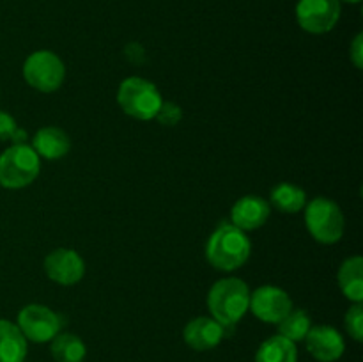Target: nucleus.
Masks as SVG:
<instances>
[{
	"label": "nucleus",
	"mask_w": 363,
	"mask_h": 362,
	"mask_svg": "<svg viewBox=\"0 0 363 362\" xmlns=\"http://www.w3.org/2000/svg\"><path fill=\"white\" fill-rule=\"evenodd\" d=\"M250 240L245 231L238 229L233 224H220L209 238L206 258L216 270L233 272L245 265L250 256Z\"/></svg>",
	"instance_id": "obj_1"
},
{
	"label": "nucleus",
	"mask_w": 363,
	"mask_h": 362,
	"mask_svg": "<svg viewBox=\"0 0 363 362\" xmlns=\"http://www.w3.org/2000/svg\"><path fill=\"white\" fill-rule=\"evenodd\" d=\"M208 305L213 318L222 327H233L247 314L250 305V290L236 277L222 279L211 287Z\"/></svg>",
	"instance_id": "obj_2"
},
{
	"label": "nucleus",
	"mask_w": 363,
	"mask_h": 362,
	"mask_svg": "<svg viewBox=\"0 0 363 362\" xmlns=\"http://www.w3.org/2000/svg\"><path fill=\"white\" fill-rule=\"evenodd\" d=\"M117 102L128 116L138 121H149L155 119L163 99L155 84L145 78L130 77L119 85Z\"/></svg>",
	"instance_id": "obj_3"
},
{
	"label": "nucleus",
	"mask_w": 363,
	"mask_h": 362,
	"mask_svg": "<svg viewBox=\"0 0 363 362\" xmlns=\"http://www.w3.org/2000/svg\"><path fill=\"white\" fill-rule=\"evenodd\" d=\"M39 156L30 146L14 144L0 155V185L4 188H23L39 174Z\"/></svg>",
	"instance_id": "obj_4"
},
{
	"label": "nucleus",
	"mask_w": 363,
	"mask_h": 362,
	"mask_svg": "<svg viewBox=\"0 0 363 362\" xmlns=\"http://www.w3.org/2000/svg\"><path fill=\"white\" fill-rule=\"evenodd\" d=\"M305 224L319 243H337L344 234V215L339 204L325 197L308 202L305 209Z\"/></svg>",
	"instance_id": "obj_5"
},
{
	"label": "nucleus",
	"mask_w": 363,
	"mask_h": 362,
	"mask_svg": "<svg viewBox=\"0 0 363 362\" xmlns=\"http://www.w3.org/2000/svg\"><path fill=\"white\" fill-rule=\"evenodd\" d=\"M23 77L34 89L41 92H53L62 85L66 67L62 60L50 50L30 53L23 64Z\"/></svg>",
	"instance_id": "obj_6"
},
{
	"label": "nucleus",
	"mask_w": 363,
	"mask_h": 362,
	"mask_svg": "<svg viewBox=\"0 0 363 362\" xmlns=\"http://www.w3.org/2000/svg\"><path fill=\"white\" fill-rule=\"evenodd\" d=\"M18 329L21 330L25 339L48 343L62 329V318L46 305L30 304L18 314Z\"/></svg>",
	"instance_id": "obj_7"
},
{
	"label": "nucleus",
	"mask_w": 363,
	"mask_h": 362,
	"mask_svg": "<svg viewBox=\"0 0 363 362\" xmlns=\"http://www.w3.org/2000/svg\"><path fill=\"white\" fill-rule=\"evenodd\" d=\"M298 23L311 34H325L340 18V0H298Z\"/></svg>",
	"instance_id": "obj_8"
},
{
	"label": "nucleus",
	"mask_w": 363,
	"mask_h": 362,
	"mask_svg": "<svg viewBox=\"0 0 363 362\" xmlns=\"http://www.w3.org/2000/svg\"><path fill=\"white\" fill-rule=\"evenodd\" d=\"M255 316L266 323H279L293 311L289 295L275 286H262L250 295V305Z\"/></svg>",
	"instance_id": "obj_9"
},
{
	"label": "nucleus",
	"mask_w": 363,
	"mask_h": 362,
	"mask_svg": "<svg viewBox=\"0 0 363 362\" xmlns=\"http://www.w3.org/2000/svg\"><path fill=\"white\" fill-rule=\"evenodd\" d=\"M45 272L57 284L73 286L84 277L85 265L84 259L73 248H57L46 256Z\"/></svg>",
	"instance_id": "obj_10"
},
{
	"label": "nucleus",
	"mask_w": 363,
	"mask_h": 362,
	"mask_svg": "<svg viewBox=\"0 0 363 362\" xmlns=\"http://www.w3.org/2000/svg\"><path fill=\"white\" fill-rule=\"evenodd\" d=\"M307 350L315 361L319 362H335L342 357L344 344L342 336L333 327L319 325L311 327L308 334L305 336Z\"/></svg>",
	"instance_id": "obj_11"
},
{
	"label": "nucleus",
	"mask_w": 363,
	"mask_h": 362,
	"mask_svg": "<svg viewBox=\"0 0 363 362\" xmlns=\"http://www.w3.org/2000/svg\"><path fill=\"white\" fill-rule=\"evenodd\" d=\"M269 216V204L261 197L255 195H245L236 204L233 206L230 212V220L233 226H236L241 231H254L264 226Z\"/></svg>",
	"instance_id": "obj_12"
},
{
	"label": "nucleus",
	"mask_w": 363,
	"mask_h": 362,
	"mask_svg": "<svg viewBox=\"0 0 363 362\" xmlns=\"http://www.w3.org/2000/svg\"><path fill=\"white\" fill-rule=\"evenodd\" d=\"M223 336H225L223 327L215 318H206V316L191 319L184 329V341L188 346L197 351L213 350L218 346Z\"/></svg>",
	"instance_id": "obj_13"
},
{
	"label": "nucleus",
	"mask_w": 363,
	"mask_h": 362,
	"mask_svg": "<svg viewBox=\"0 0 363 362\" xmlns=\"http://www.w3.org/2000/svg\"><path fill=\"white\" fill-rule=\"evenodd\" d=\"M71 142L66 131L55 126L41 128L32 138V149L46 160H59L69 153Z\"/></svg>",
	"instance_id": "obj_14"
},
{
	"label": "nucleus",
	"mask_w": 363,
	"mask_h": 362,
	"mask_svg": "<svg viewBox=\"0 0 363 362\" xmlns=\"http://www.w3.org/2000/svg\"><path fill=\"white\" fill-rule=\"evenodd\" d=\"M27 357V339L18 325L0 319V362H23Z\"/></svg>",
	"instance_id": "obj_15"
},
{
	"label": "nucleus",
	"mask_w": 363,
	"mask_h": 362,
	"mask_svg": "<svg viewBox=\"0 0 363 362\" xmlns=\"http://www.w3.org/2000/svg\"><path fill=\"white\" fill-rule=\"evenodd\" d=\"M339 284L346 298L353 302L363 300V259L360 256L342 263L339 270Z\"/></svg>",
	"instance_id": "obj_16"
},
{
	"label": "nucleus",
	"mask_w": 363,
	"mask_h": 362,
	"mask_svg": "<svg viewBox=\"0 0 363 362\" xmlns=\"http://www.w3.org/2000/svg\"><path fill=\"white\" fill-rule=\"evenodd\" d=\"M255 362H298L296 344L280 334L269 337L259 346Z\"/></svg>",
	"instance_id": "obj_17"
},
{
	"label": "nucleus",
	"mask_w": 363,
	"mask_h": 362,
	"mask_svg": "<svg viewBox=\"0 0 363 362\" xmlns=\"http://www.w3.org/2000/svg\"><path fill=\"white\" fill-rule=\"evenodd\" d=\"M50 351L57 362H84L85 355H87L84 341L69 332L57 334L52 339Z\"/></svg>",
	"instance_id": "obj_18"
},
{
	"label": "nucleus",
	"mask_w": 363,
	"mask_h": 362,
	"mask_svg": "<svg viewBox=\"0 0 363 362\" xmlns=\"http://www.w3.org/2000/svg\"><path fill=\"white\" fill-rule=\"evenodd\" d=\"M272 202L284 213H298L307 204V194L300 187L289 183L277 185L272 190Z\"/></svg>",
	"instance_id": "obj_19"
},
{
	"label": "nucleus",
	"mask_w": 363,
	"mask_h": 362,
	"mask_svg": "<svg viewBox=\"0 0 363 362\" xmlns=\"http://www.w3.org/2000/svg\"><path fill=\"white\" fill-rule=\"evenodd\" d=\"M311 327V316L301 309H296V311H291L282 322H279V332L286 339L298 343V341L305 339Z\"/></svg>",
	"instance_id": "obj_20"
},
{
	"label": "nucleus",
	"mask_w": 363,
	"mask_h": 362,
	"mask_svg": "<svg viewBox=\"0 0 363 362\" xmlns=\"http://www.w3.org/2000/svg\"><path fill=\"white\" fill-rule=\"evenodd\" d=\"M346 330L350 332V336L354 341L363 339V307L360 302L350 307V311L346 312Z\"/></svg>",
	"instance_id": "obj_21"
},
{
	"label": "nucleus",
	"mask_w": 363,
	"mask_h": 362,
	"mask_svg": "<svg viewBox=\"0 0 363 362\" xmlns=\"http://www.w3.org/2000/svg\"><path fill=\"white\" fill-rule=\"evenodd\" d=\"M181 117H183V110H181L179 105L172 102H162L155 119L160 124H163V126H176L181 121Z\"/></svg>",
	"instance_id": "obj_22"
},
{
	"label": "nucleus",
	"mask_w": 363,
	"mask_h": 362,
	"mask_svg": "<svg viewBox=\"0 0 363 362\" xmlns=\"http://www.w3.org/2000/svg\"><path fill=\"white\" fill-rule=\"evenodd\" d=\"M16 130L18 124L14 117H11L6 112H0V141H11Z\"/></svg>",
	"instance_id": "obj_23"
},
{
	"label": "nucleus",
	"mask_w": 363,
	"mask_h": 362,
	"mask_svg": "<svg viewBox=\"0 0 363 362\" xmlns=\"http://www.w3.org/2000/svg\"><path fill=\"white\" fill-rule=\"evenodd\" d=\"M351 60H353V64L358 67V70H362L363 66V35L362 34H358L357 38H354L353 45H351Z\"/></svg>",
	"instance_id": "obj_24"
},
{
	"label": "nucleus",
	"mask_w": 363,
	"mask_h": 362,
	"mask_svg": "<svg viewBox=\"0 0 363 362\" xmlns=\"http://www.w3.org/2000/svg\"><path fill=\"white\" fill-rule=\"evenodd\" d=\"M124 53H126V57L131 60V62L140 64L142 60H144V48H142L138 43H131V45H128L126 50H124Z\"/></svg>",
	"instance_id": "obj_25"
},
{
	"label": "nucleus",
	"mask_w": 363,
	"mask_h": 362,
	"mask_svg": "<svg viewBox=\"0 0 363 362\" xmlns=\"http://www.w3.org/2000/svg\"><path fill=\"white\" fill-rule=\"evenodd\" d=\"M25 138H27V131H23V130H20V128H18V130L14 131V135H13V138H11V141H13L14 144H25Z\"/></svg>",
	"instance_id": "obj_26"
},
{
	"label": "nucleus",
	"mask_w": 363,
	"mask_h": 362,
	"mask_svg": "<svg viewBox=\"0 0 363 362\" xmlns=\"http://www.w3.org/2000/svg\"><path fill=\"white\" fill-rule=\"evenodd\" d=\"M344 2H350V4H358V2H362V0H344Z\"/></svg>",
	"instance_id": "obj_27"
}]
</instances>
